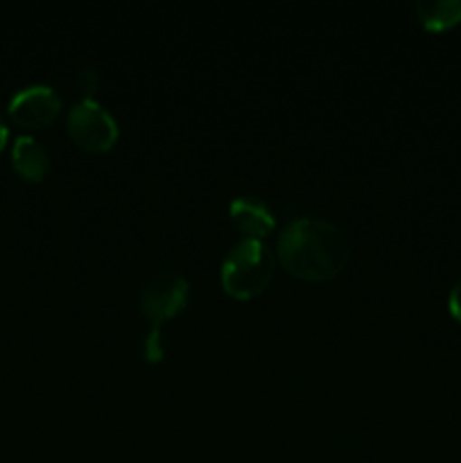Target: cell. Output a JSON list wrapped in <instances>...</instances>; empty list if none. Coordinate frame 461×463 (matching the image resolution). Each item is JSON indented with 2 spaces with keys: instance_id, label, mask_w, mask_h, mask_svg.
<instances>
[{
  "instance_id": "cell-1",
  "label": "cell",
  "mask_w": 461,
  "mask_h": 463,
  "mask_svg": "<svg viewBox=\"0 0 461 463\" xmlns=\"http://www.w3.org/2000/svg\"><path fill=\"white\" fill-rule=\"evenodd\" d=\"M351 247L339 226L319 217H301L289 222L278 235L276 260L294 279L307 283H325L346 269Z\"/></svg>"
},
{
  "instance_id": "cell-2",
  "label": "cell",
  "mask_w": 461,
  "mask_h": 463,
  "mask_svg": "<svg viewBox=\"0 0 461 463\" xmlns=\"http://www.w3.org/2000/svg\"><path fill=\"white\" fill-rule=\"evenodd\" d=\"M276 256L262 240H240L224 258L221 288L238 301H251L271 285Z\"/></svg>"
},
{
  "instance_id": "cell-3",
  "label": "cell",
  "mask_w": 461,
  "mask_h": 463,
  "mask_svg": "<svg viewBox=\"0 0 461 463\" xmlns=\"http://www.w3.org/2000/svg\"><path fill=\"white\" fill-rule=\"evenodd\" d=\"M66 129L72 143L89 154L111 152L120 138L116 118L95 99H80L68 111Z\"/></svg>"
},
{
  "instance_id": "cell-4",
  "label": "cell",
  "mask_w": 461,
  "mask_h": 463,
  "mask_svg": "<svg viewBox=\"0 0 461 463\" xmlns=\"http://www.w3.org/2000/svg\"><path fill=\"white\" fill-rule=\"evenodd\" d=\"M190 285L179 274H158L140 289L138 310L145 319L152 324V330H161L165 321L174 319L176 315L188 307Z\"/></svg>"
},
{
  "instance_id": "cell-5",
  "label": "cell",
  "mask_w": 461,
  "mask_h": 463,
  "mask_svg": "<svg viewBox=\"0 0 461 463\" xmlns=\"http://www.w3.org/2000/svg\"><path fill=\"white\" fill-rule=\"evenodd\" d=\"M61 98L52 86H27L21 89L7 104V113L18 127L23 129H45V127L54 125L61 113Z\"/></svg>"
},
{
  "instance_id": "cell-6",
  "label": "cell",
  "mask_w": 461,
  "mask_h": 463,
  "mask_svg": "<svg viewBox=\"0 0 461 463\" xmlns=\"http://www.w3.org/2000/svg\"><path fill=\"white\" fill-rule=\"evenodd\" d=\"M230 224L244 235V240H265L274 233L276 217L258 197H238L229 206Z\"/></svg>"
},
{
  "instance_id": "cell-7",
  "label": "cell",
  "mask_w": 461,
  "mask_h": 463,
  "mask_svg": "<svg viewBox=\"0 0 461 463\" xmlns=\"http://www.w3.org/2000/svg\"><path fill=\"white\" fill-rule=\"evenodd\" d=\"M12 165L27 184H41L50 172V154L32 136H18L12 147Z\"/></svg>"
},
{
  "instance_id": "cell-8",
  "label": "cell",
  "mask_w": 461,
  "mask_h": 463,
  "mask_svg": "<svg viewBox=\"0 0 461 463\" xmlns=\"http://www.w3.org/2000/svg\"><path fill=\"white\" fill-rule=\"evenodd\" d=\"M416 16L428 32H446L461 23V0L416 3Z\"/></svg>"
},
{
  "instance_id": "cell-9",
  "label": "cell",
  "mask_w": 461,
  "mask_h": 463,
  "mask_svg": "<svg viewBox=\"0 0 461 463\" xmlns=\"http://www.w3.org/2000/svg\"><path fill=\"white\" fill-rule=\"evenodd\" d=\"M99 77L95 68H81L75 77V90L81 99H93V93L98 90Z\"/></svg>"
},
{
  "instance_id": "cell-10",
  "label": "cell",
  "mask_w": 461,
  "mask_h": 463,
  "mask_svg": "<svg viewBox=\"0 0 461 463\" xmlns=\"http://www.w3.org/2000/svg\"><path fill=\"white\" fill-rule=\"evenodd\" d=\"M447 307H450V315L461 324V279L456 280L455 288L450 289V297H447Z\"/></svg>"
},
{
  "instance_id": "cell-11",
  "label": "cell",
  "mask_w": 461,
  "mask_h": 463,
  "mask_svg": "<svg viewBox=\"0 0 461 463\" xmlns=\"http://www.w3.org/2000/svg\"><path fill=\"white\" fill-rule=\"evenodd\" d=\"M7 138H9L7 125H5L3 116H0V152H3V149H5V145H7Z\"/></svg>"
}]
</instances>
